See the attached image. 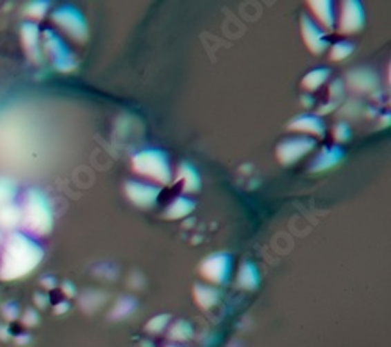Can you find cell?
I'll return each instance as SVG.
<instances>
[{"instance_id": "cell-20", "label": "cell", "mask_w": 391, "mask_h": 347, "mask_svg": "<svg viewBox=\"0 0 391 347\" xmlns=\"http://www.w3.org/2000/svg\"><path fill=\"white\" fill-rule=\"evenodd\" d=\"M354 52V44L352 43H347V41H340V43H336L332 46V50H330V60L332 61H341L347 58Z\"/></svg>"}, {"instance_id": "cell-1", "label": "cell", "mask_w": 391, "mask_h": 347, "mask_svg": "<svg viewBox=\"0 0 391 347\" xmlns=\"http://www.w3.org/2000/svg\"><path fill=\"white\" fill-rule=\"evenodd\" d=\"M43 255V249L35 241L22 235H13L8 239L2 263H0V277L11 280L27 275L38 266Z\"/></svg>"}, {"instance_id": "cell-23", "label": "cell", "mask_w": 391, "mask_h": 347, "mask_svg": "<svg viewBox=\"0 0 391 347\" xmlns=\"http://www.w3.org/2000/svg\"><path fill=\"white\" fill-rule=\"evenodd\" d=\"M334 138L338 143H345V141L351 139V128H349L347 122H338L334 127Z\"/></svg>"}, {"instance_id": "cell-19", "label": "cell", "mask_w": 391, "mask_h": 347, "mask_svg": "<svg viewBox=\"0 0 391 347\" xmlns=\"http://www.w3.org/2000/svg\"><path fill=\"white\" fill-rule=\"evenodd\" d=\"M193 327L187 321H177L175 324H173L169 330V337L175 341H187L189 338H193Z\"/></svg>"}, {"instance_id": "cell-6", "label": "cell", "mask_w": 391, "mask_h": 347, "mask_svg": "<svg viewBox=\"0 0 391 347\" xmlns=\"http://www.w3.org/2000/svg\"><path fill=\"white\" fill-rule=\"evenodd\" d=\"M232 257L227 254H213L200 264V274L213 284H224L230 277Z\"/></svg>"}, {"instance_id": "cell-3", "label": "cell", "mask_w": 391, "mask_h": 347, "mask_svg": "<svg viewBox=\"0 0 391 347\" xmlns=\"http://www.w3.org/2000/svg\"><path fill=\"white\" fill-rule=\"evenodd\" d=\"M23 221L28 230L33 233L44 235L52 228V213L46 197L38 191H30L27 194L26 205H23Z\"/></svg>"}, {"instance_id": "cell-24", "label": "cell", "mask_w": 391, "mask_h": 347, "mask_svg": "<svg viewBox=\"0 0 391 347\" xmlns=\"http://www.w3.org/2000/svg\"><path fill=\"white\" fill-rule=\"evenodd\" d=\"M13 196V190H11V185L8 186V184H2L0 181V205L3 202H7Z\"/></svg>"}, {"instance_id": "cell-26", "label": "cell", "mask_w": 391, "mask_h": 347, "mask_svg": "<svg viewBox=\"0 0 391 347\" xmlns=\"http://www.w3.org/2000/svg\"><path fill=\"white\" fill-rule=\"evenodd\" d=\"M336 108V103L335 102H332L329 105H324V107H321L318 110V115H325V113H330L332 110H335Z\"/></svg>"}, {"instance_id": "cell-15", "label": "cell", "mask_w": 391, "mask_h": 347, "mask_svg": "<svg viewBox=\"0 0 391 347\" xmlns=\"http://www.w3.org/2000/svg\"><path fill=\"white\" fill-rule=\"evenodd\" d=\"M309 7L312 8L313 14L318 17V21L323 23L325 28L332 30L335 23V10L334 3L329 0H319V2H309Z\"/></svg>"}, {"instance_id": "cell-21", "label": "cell", "mask_w": 391, "mask_h": 347, "mask_svg": "<svg viewBox=\"0 0 391 347\" xmlns=\"http://www.w3.org/2000/svg\"><path fill=\"white\" fill-rule=\"evenodd\" d=\"M136 308V302L133 301V299H128V297H124L121 299L120 302H117V305L115 307V311H113V317H124V316H127L132 313V311Z\"/></svg>"}, {"instance_id": "cell-7", "label": "cell", "mask_w": 391, "mask_h": 347, "mask_svg": "<svg viewBox=\"0 0 391 347\" xmlns=\"http://www.w3.org/2000/svg\"><path fill=\"white\" fill-rule=\"evenodd\" d=\"M124 191H126L128 201L135 204L136 207L141 208H151L157 204L162 188L155 185L141 184V181L128 180L124 185Z\"/></svg>"}, {"instance_id": "cell-11", "label": "cell", "mask_w": 391, "mask_h": 347, "mask_svg": "<svg viewBox=\"0 0 391 347\" xmlns=\"http://www.w3.org/2000/svg\"><path fill=\"white\" fill-rule=\"evenodd\" d=\"M288 130L304 132V133L316 135V137H323L325 132V127H324V122L319 119L318 116L302 115V116L294 117V119L288 123Z\"/></svg>"}, {"instance_id": "cell-18", "label": "cell", "mask_w": 391, "mask_h": 347, "mask_svg": "<svg viewBox=\"0 0 391 347\" xmlns=\"http://www.w3.org/2000/svg\"><path fill=\"white\" fill-rule=\"evenodd\" d=\"M329 77H330V69L327 68H319L315 70H310V72L307 74L304 79H302V86L309 91H315L323 83H325Z\"/></svg>"}, {"instance_id": "cell-16", "label": "cell", "mask_w": 391, "mask_h": 347, "mask_svg": "<svg viewBox=\"0 0 391 347\" xmlns=\"http://www.w3.org/2000/svg\"><path fill=\"white\" fill-rule=\"evenodd\" d=\"M219 297H221V294H219L216 288L207 286V285L194 286V301L200 308L207 310V308L215 307L219 301Z\"/></svg>"}, {"instance_id": "cell-25", "label": "cell", "mask_w": 391, "mask_h": 347, "mask_svg": "<svg viewBox=\"0 0 391 347\" xmlns=\"http://www.w3.org/2000/svg\"><path fill=\"white\" fill-rule=\"evenodd\" d=\"M343 94H345V85H343V81L341 80L334 81L330 86V96L340 99L343 97Z\"/></svg>"}, {"instance_id": "cell-22", "label": "cell", "mask_w": 391, "mask_h": 347, "mask_svg": "<svg viewBox=\"0 0 391 347\" xmlns=\"http://www.w3.org/2000/svg\"><path fill=\"white\" fill-rule=\"evenodd\" d=\"M171 321V316L169 315H158L155 317H152V319L147 322L146 324V330L151 332V333H158L162 332L163 328L169 324Z\"/></svg>"}, {"instance_id": "cell-10", "label": "cell", "mask_w": 391, "mask_h": 347, "mask_svg": "<svg viewBox=\"0 0 391 347\" xmlns=\"http://www.w3.org/2000/svg\"><path fill=\"white\" fill-rule=\"evenodd\" d=\"M343 157H345V150H343L340 146L325 147L321 154L315 158V161H313L310 166V170H313V172H321V170L334 168L335 164H338L343 160Z\"/></svg>"}, {"instance_id": "cell-9", "label": "cell", "mask_w": 391, "mask_h": 347, "mask_svg": "<svg viewBox=\"0 0 391 347\" xmlns=\"http://www.w3.org/2000/svg\"><path fill=\"white\" fill-rule=\"evenodd\" d=\"M301 30L304 43L313 54L316 55L323 54V52L329 47V41L325 38V33L307 14L301 17Z\"/></svg>"}, {"instance_id": "cell-28", "label": "cell", "mask_w": 391, "mask_h": 347, "mask_svg": "<svg viewBox=\"0 0 391 347\" xmlns=\"http://www.w3.org/2000/svg\"><path fill=\"white\" fill-rule=\"evenodd\" d=\"M143 347H152V344H151V343H146V341H144V343H143Z\"/></svg>"}, {"instance_id": "cell-12", "label": "cell", "mask_w": 391, "mask_h": 347, "mask_svg": "<svg viewBox=\"0 0 391 347\" xmlns=\"http://www.w3.org/2000/svg\"><path fill=\"white\" fill-rule=\"evenodd\" d=\"M347 83L361 92L372 91L379 85V77L370 69H357L347 75Z\"/></svg>"}, {"instance_id": "cell-5", "label": "cell", "mask_w": 391, "mask_h": 347, "mask_svg": "<svg viewBox=\"0 0 391 347\" xmlns=\"http://www.w3.org/2000/svg\"><path fill=\"white\" fill-rule=\"evenodd\" d=\"M53 21L66 32L70 38H74L79 43L88 39V27L86 21L79 10L75 8H61L53 14Z\"/></svg>"}, {"instance_id": "cell-13", "label": "cell", "mask_w": 391, "mask_h": 347, "mask_svg": "<svg viewBox=\"0 0 391 347\" xmlns=\"http://www.w3.org/2000/svg\"><path fill=\"white\" fill-rule=\"evenodd\" d=\"M177 177L182 181V188L185 192H198L200 190V177L191 163H180L177 169Z\"/></svg>"}, {"instance_id": "cell-2", "label": "cell", "mask_w": 391, "mask_h": 347, "mask_svg": "<svg viewBox=\"0 0 391 347\" xmlns=\"http://www.w3.org/2000/svg\"><path fill=\"white\" fill-rule=\"evenodd\" d=\"M132 166L136 174L143 177L168 185L173 180V169L169 164V157L166 152L158 149H146L133 157Z\"/></svg>"}, {"instance_id": "cell-29", "label": "cell", "mask_w": 391, "mask_h": 347, "mask_svg": "<svg viewBox=\"0 0 391 347\" xmlns=\"http://www.w3.org/2000/svg\"><path fill=\"white\" fill-rule=\"evenodd\" d=\"M166 347H180V346H166Z\"/></svg>"}, {"instance_id": "cell-27", "label": "cell", "mask_w": 391, "mask_h": 347, "mask_svg": "<svg viewBox=\"0 0 391 347\" xmlns=\"http://www.w3.org/2000/svg\"><path fill=\"white\" fill-rule=\"evenodd\" d=\"M302 103H304L305 107H310V105L313 103V99H309L307 96H302Z\"/></svg>"}, {"instance_id": "cell-8", "label": "cell", "mask_w": 391, "mask_h": 347, "mask_svg": "<svg viewBox=\"0 0 391 347\" xmlns=\"http://www.w3.org/2000/svg\"><path fill=\"white\" fill-rule=\"evenodd\" d=\"M365 26V11L360 2H349L343 3L341 17H340V33L352 34L360 32Z\"/></svg>"}, {"instance_id": "cell-14", "label": "cell", "mask_w": 391, "mask_h": 347, "mask_svg": "<svg viewBox=\"0 0 391 347\" xmlns=\"http://www.w3.org/2000/svg\"><path fill=\"white\" fill-rule=\"evenodd\" d=\"M194 208H196V202L193 201V199L185 197V196H179L169 204L168 208H166L164 217H166V219H171V221L182 219V217H187L188 215H191Z\"/></svg>"}, {"instance_id": "cell-17", "label": "cell", "mask_w": 391, "mask_h": 347, "mask_svg": "<svg viewBox=\"0 0 391 347\" xmlns=\"http://www.w3.org/2000/svg\"><path fill=\"white\" fill-rule=\"evenodd\" d=\"M260 284V274L256 264L245 261L238 270V285L245 290H256Z\"/></svg>"}, {"instance_id": "cell-4", "label": "cell", "mask_w": 391, "mask_h": 347, "mask_svg": "<svg viewBox=\"0 0 391 347\" xmlns=\"http://www.w3.org/2000/svg\"><path fill=\"white\" fill-rule=\"evenodd\" d=\"M316 147V141L310 137H296V138H288L282 141L277 146L276 155L277 160L282 164H293L302 157H305L309 152H312Z\"/></svg>"}]
</instances>
